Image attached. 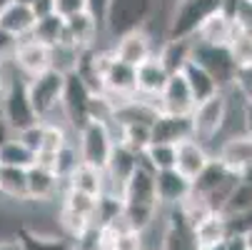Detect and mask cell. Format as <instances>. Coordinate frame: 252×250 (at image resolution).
<instances>
[{
    "label": "cell",
    "instance_id": "obj_1",
    "mask_svg": "<svg viewBox=\"0 0 252 250\" xmlns=\"http://www.w3.org/2000/svg\"><path fill=\"white\" fill-rule=\"evenodd\" d=\"M28 98L38 120H48L63 103V90H65V75L60 70L50 68L45 73H38L32 78H25Z\"/></svg>",
    "mask_w": 252,
    "mask_h": 250
},
{
    "label": "cell",
    "instance_id": "obj_2",
    "mask_svg": "<svg viewBox=\"0 0 252 250\" xmlns=\"http://www.w3.org/2000/svg\"><path fill=\"white\" fill-rule=\"evenodd\" d=\"M153 13V0H110L102 18V28L110 38L145 28L148 18Z\"/></svg>",
    "mask_w": 252,
    "mask_h": 250
},
{
    "label": "cell",
    "instance_id": "obj_3",
    "mask_svg": "<svg viewBox=\"0 0 252 250\" xmlns=\"http://www.w3.org/2000/svg\"><path fill=\"white\" fill-rule=\"evenodd\" d=\"M0 118L5 120V125L10 128V133H20L28 125L38 123L30 98H28V88H25V78H10L5 85V93L0 98Z\"/></svg>",
    "mask_w": 252,
    "mask_h": 250
},
{
    "label": "cell",
    "instance_id": "obj_4",
    "mask_svg": "<svg viewBox=\"0 0 252 250\" xmlns=\"http://www.w3.org/2000/svg\"><path fill=\"white\" fill-rule=\"evenodd\" d=\"M225 120H227V98L220 90L218 95L197 103L192 108V113H190L192 138L200 140L202 145H207V143L212 138H218V133L225 128Z\"/></svg>",
    "mask_w": 252,
    "mask_h": 250
},
{
    "label": "cell",
    "instance_id": "obj_5",
    "mask_svg": "<svg viewBox=\"0 0 252 250\" xmlns=\"http://www.w3.org/2000/svg\"><path fill=\"white\" fill-rule=\"evenodd\" d=\"M80 163L85 165H93L97 170H105V163L107 158H110V150L115 145V138L110 133V128H107V123L102 120H88L80 130Z\"/></svg>",
    "mask_w": 252,
    "mask_h": 250
},
{
    "label": "cell",
    "instance_id": "obj_6",
    "mask_svg": "<svg viewBox=\"0 0 252 250\" xmlns=\"http://www.w3.org/2000/svg\"><path fill=\"white\" fill-rule=\"evenodd\" d=\"M222 0H177L167 25V38H192L197 25L220 8Z\"/></svg>",
    "mask_w": 252,
    "mask_h": 250
},
{
    "label": "cell",
    "instance_id": "obj_7",
    "mask_svg": "<svg viewBox=\"0 0 252 250\" xmlns=\"http://www.w3.org/2000/svg\"><path fill=\"white\" fill-rule=\"evenodd\" d=\"M90 100H93V90L80 78L78 70L65 75V90H63L60 110L65 113V118L70 120V125H73L75 130H80L90 120Z\"/></svg>",
    "mask_w": 252,
    "mask_h": 250
},
{
    "label": "cell",
    "instance_id": "obj_8",
    "mask_svg": "<svg viewBox=\"0 0 252 250\" xmlns=\"http://www.w3.org/2000/svg\"><path fill=\"white\" fill-rule=\"evenodd\" d=\"M190 60H195L197 65H202L207 73L218 80L220 88L232 85L235 63H232L227 48H222V45H207V43L192 40V55H190Z\"/></svg>",
    "mask_w": 252,
    "mask_h": 250
},
{
    "label": "cell",
    "instance_id": "obj_9",
    "mask_svg": "<svg viewBox=\"0 0 252 250\" xmlns=\"http://www.w3.org/2000/svg\"><path fill=\"white\" fill-rule=\"evenodd\" d=\"M120 200L123 205H132V208H153L158 210V195H155V173L140 163L135 168V173L127 178V183L120 190Z\"/></svg>",
    "mask_w": 252,
    "mask_h": 250
},
{
    "label": "cell",
    "instance_id": "obj_10",
    "mask_svg": "<svg viewBox=\"0 0 252 250\" xmlns=\"http://www.w3.org/2000/svg\"><path fill=\"white\" fill-rule=\"evenodd\" d=\"M155 55V45H153V35L145 30V28H137V30H130L120 38H115V50H113V58L130 65V68H137L140 63H145L148 58Z\"/></svg>",
    "mask_w": 252,
    "mask_h": 250
},
{
    "label": "cell",
    "instance_id": "obj_11",
    "mask_svg": "<svg viewBox=\"0 0 252 250\" xmlns=\"http://www.w3.org/2000/svg\"><path fill=\"white\" fill-rule=\"evenodd\" d=\"M10 63L18 65V70L25 78H32V75L45 73V70L53 68V48L45 45V43L32 40L30 35H25V38H20L18 50H15Z\"/></svg>",
    "mask_w": 252,
    "mask_h": 250
},
{
    "label": "cell",
    "instance_id": "obj_12",
    "mask_svg": "<svg viewBox=\"0 0 252 250\" xmlns=\"http://www.w3.org/2000/svg\"><path fill=\"white\" fill-rule=\"evenodd\" d=\"M102 93L113 100L115 108L125 100H132L137 95L135 93V68L113 58L107 70L102 73Z\"/></svg>",
    "mask_w": 252,
    "mask_h": 250
},
{
    "label": "cell",
    "instance_id": "obj_13",
    "mask_svg": "<svg viewBox=\"0 0 252 250\" xmlns=\"http://www.w3.org/2000/svg\"><path fill=\"white\" fill-rule=\"evenodd\" d=\"M215 160L235 175H247L252 170V138L247 133L230 135L215 153Z\"/></svg>",
    "mask_w": 252,
    "mask_h": 250
},
{
    "label": "cell",
    "instance_id": "obj_14",
    "mask_svg": "<svg viewBox=\"0 0 252 250\" xmlns=\"http://www.w3.org/2000/svg\"><path fill=\"white\" fill-rule=\"evenodd\" d=\"M160 250H200V243L195 238V228L188 223L180 208H167V220Z\"/></svg>",
    "mask_w": 252,
    "mask_h": 250
},
{
    "label": "cell",
    "instance_id": "obj_15",
    "mask_svg": "<svg viewBox=\"0 0 252 250\" xmlns=\"http://www.w3.org/2000/svg\"><path fill=\"white\" fill-rule=\"evenodd\" d=\"M195 108V100L190 95V88L185 83L183 73H172L158 98V110L160 113H172V115H190Z\"/></svg>",
    "mask_w": 252,
    "mask_h": 250
},
{
    "label": "cell",
    "instance_id": "obj_16",
    "mask_svg": "<svg viewBox=\"0 0 252 250\" xmlns=\"http://www.w3.org/2000/svg\"><path fill=\"white\" fill-rule=\"evenodd\" d=\"M210 160H212V155L207 153V148L202 143L195 138H188V140H180L175 145V165L172 168L192 183Z\"/></svg>",
    "mask_w": 252,
    "mask_h": 250
},
{
    "label": "cell",
    "instance_id": "obj_17",
    "mask_svg": "<svg viewBox=\"0 0 252 250\" xmlns=\"http://www.w3.org/2000/svg\"><path fill=\"white\" fill-rule=\"evenodd\" d=\"M192 193V183L183 178L175 168L167 170H155V195L158 205L162 208H177L188 195Z\"/></svg>",
    "mask_w": 252,
    "mask_h": 250
},
{
    "label": "cell",
    "instance_id": "obj_18",
    "mask_svg": "<svg viewBox=\"0 0 252 250\" xmlns=\"http://www.w3.org/2000/svg\"><path fill=\"white\" fill-rule=\"evenodd\" d=\"M150 135H153V143H167V145H177L180 140L192 138L190 115L158 113V115L150 120Z\"/></svg>",
    "mask_w": 252,
    "mask_h": 250
},
{
    "label": "cell",
    "instance_id": "obj_19",
    "mask_svg": "<svg viewBox=\"0 0 252 250\" xmlns=\"http://www.w3.org/2000/svg\"><path fill=\"white\" fill-rule=\"evenodd\" d=\"M167 78H170V73L162 68L158 55H153L135 68V93L140 98H160Z\"/></svg>",
    "mask_w": 252,
    "mask_h": 250
},
{
    "label": "cell",
    "instance_id": "obj_20",
    "mask_svg": "<svg viewBox=\"0 0 252 250\" xmlns=\"http://www.w3.org/2000/svg\"><path fill=\"white\" fill-rule=\"evenodd\" d=\"M97 30H100V23L93 18L90 10L75 13V15L65 18V38H63V43L75 45L78 50H90L95 38H97Z\"/></svg>",
    "mask_w": 252,
    "mask_h": 250
},
{
    "label": "cell",
    "instance_id": "obj_21",
    "mask_svg": "<svg viewBox=\"0 0 252 250\" xmlns=\"http://www.w3.org/2000/svg\"><path fill=\"white\" fill-rule=\"evenodd\" d=\"M60 185L63 183L55 178L53 170L40 168V165H30L28 168V203L43 205V203L55 200Z\"/></svg>",
    "mask_w": 252,
    "mask_h": 250
},
{
    "label": "cell",
    "instance_id": "obj_22",
    "mask_svg": "<svg viewBox=\"0 0 252 250\" xmlns=\"http://www.w3.org/2000/svg\"><path fill=\"white\" fill-rule=\"evenodd\" d=\"M235 25L220 13V10H215L212 15H207L200 25H197V30H195V35L192 38L197 40V43H207V45H222V48H227L230 45V40L235 38Z\"/></svg>",
    "mask_w": 252,
    "mask_h": 250
},
{
    "label": "cell",
    "instance_id": "obj_23",
    "mask_svg": "<svg viewBox=\"0 0 252 250\" xmlns=\"http://www.w3.org/2000/svg\"><path fill=\"white\" fill-rule=\"evenodd\" d=\"M35 25V15L30 10V5L20 3V0H5L3 5H0V28L18 35V38H25L30 35Z\"/></svg>",
    "mask_w": 252,
    "mask_h": 250
},
{
    "label": "cell",
    "instance_id": "obj_24",
    "mask_svg": "<svg viewBox=\"0 0 252 250\" xmlns=\"http://www.w3.org/2000/svg\"><path fill=\"white\" fill-rule=\"evenodd\" d=\"M180 73L185 75V83H188V88H190V95H192L195 105L202 103V100H207V98H212V95H218V93L222 90V88L218 85V80H215L202 65H197L195 60H188L185 68L180 70Z\"/></svg>",
    "mask_w": 252,
    "mask_h": 250
},
{
    "label": "cell",
    "instance_id": "obj_25",
    "mask_svg": "<svg viewBox=\"0 0 252 250\" xmlns=\"http://www.w3.org/2000/svg\"><path fill=\"white\" fill-rule=\"evenodd\" d=\"M158 60L162 63V68L167 73H180L185 68V63L192 55V38H167L165 45L155 53Z\"/></svg>",
    "mask_w": 252,
    "mask_h": 250
},
{
    "label": "cell",
    "instance_id": "obj_26",
    "mask_svg": "<svg viewBox=\"0 0 252 250\" xmlns=\"http://www.w3.org/2000/svg\"><path fill=\"white\" fill-rule=\"evenodd\" d=\"M65 185L73 188V190H80V193H88V195L100 198L105 193V173L97 170V168H93V165L80 163L73 173H70Z\"/></svg>",
    "mask_w": 252,
    "mask_h": 250
},
{
    "label": "cell",
    "instance_id": "obj_27",
    "mask_svg": "<svg viewBox=\"0 0 252 250\" xmlns=\"http://www.w3.org/2000/svg\"><path fill=\"white\" fill-rule=\"evenodd\" d=\"M227 235H230V228H227V218L222 213H210L205 220H200L195 225V238L200 243V250L225 243Z\"/></svg>",
    "mask_w": 252,
    "mask_h": 250
},
{
    "label": "cell",
    "instance_id": "obj_28",
    "mask_svg": "<svg viewBox=\"0 0 252 250\" xmlns=\"http://www.w3.org/2000/svg\"><path fill=\"white\" fill-rule=\"evenodd\" d=\"M30 38L38 40V43H45L50 48L60 45L63 38H65V18L53 13V15H45L40 20H35V25L30 30Z\"/></svg>",
    "mask_w": 252,
    "mask_h": 250
},
{
    "label": "cell",
    "instance_id": "obj_29",
    "mask_svg": "<svg viewBox=\"0 0 252 250\" xmlns=\"http://www.w3.org/2000/svg\"><path fill=\"white\" fill-rule=\"evenodd\" d=\"M0 195H5L15 205L28 203V170L3 168V173H0Z\"/></svg>",
    "mask_w": 252,
    "mask_h": 250
},
{
    "label": "cell",
    "instance_id": "obj_30",
    "mask_svg": "<svg viewBox=\"0 0 252 250\" xmlns=\"http://www.w3.org/2000/svg\"><path fill=\"white\" fill-rule=\"evenodd\" d=\"M35 163V153L18 138H8L0 145V165L3 168H23L28 170Z\"/></svg>",
    "mask_w": 252,
    "mask_h": 250
},
{
    "label": "cell",
    "instance_id": "obj_31",
    "mask_svg": "<svg viewBox=\"0 0 252 250\" xmlns=\"http://www.w3.org/2000/svg\"><path fill=\"white\" fill-rule=\"evenodd\" d=\"M240 33H252V0H222L218 8Z\"/></svg>",
    "mask_w": 252,
    "mask_h": 250
},
{
    "label": "cell",
    "instance_id": "obj_32",
    "mask_svg": "<svg viewBox=\"0 0 252 250\" xmlns=\"http://www.w3.org/2000/svg\"><path fill=\"white\" fill-rule=\"evenodd\" d=\"M140 163H145L153 173L167 170V168L175 165V145H167V143H150V145L140 153Z\"/></svg>",
    "mask_w": 252,
    "mask_h": 250
},
{
    "label": "cell",
    "instance_id": "obj_33",
    "mask_svg": "<svg viewBox=\"0 0 252 250\" xmlns=\"http://www.w3.org/2000/svg\"><path fill=\"white\" fill-rule=\"evenodd\" d=\"M63 208L73 210V213H80V215H85V218L93 220V218H95V210H97V198L67 188L65 195H63Z\"/></svg>",
    "mask_w": 252,
    "mask_h": 250
},
{
    "label": "cell",
    "instance_id": "obj_34",
    "mask_svg": "<svg viewBox=\"0 0 252 250\" xmlns=\"http://www.w3.org/2000/svg\"><path fill=\"white\" fill-rule=\"evenodd\" d=\"M80 165V153L70 145V143H65V145L55 153V163H53V173H55V178L65 185V180L70 178V173H73L75 168Z\"/></svg>",
    "mask_w": 252,
    "mask_h": 250
},
{
    "label": "cell",
    "instance_id": "obj_35",
    "mask_svg": "<svg viewBox=\"0 0 252 250\" xmlns=\"http://www.w3.org/2000/svg\"><path fill=\"white\" fill-rule=\"evenodd\" d=\"M58 225L63 228V233H65L70 240H78V238L93 225V220L85 218V215H80V213H73V210H67V208H60V213H58Z\"/></svg>",
    "mask_w": 252,
    "mask_h": 250
},
{
    "label": "cell",
    "instance_id": "obj_36",
    "mask_svg": "<svg viewBox=\"0 0 252 250\" xmlns=\"http://www.w3.org/2000/svg\"><path fill=\"white\" fill-rule=\"evenodd\" d=\"M230 58L235 63V68L240 65H252V33H235V38L227 45Z\"/></svg>",
    "mask_w": 252,
    "mask_h": 250
},
{
    "label": "cell",
    "instance_id": "obj_37",
    "mask_svg": "<svg viewBox=\"0 0 252 250\" xmlns=\"http://www.w3.org/2000/svg\"><path fill=\"white\" fill-rule=\"evenodd\" d=\"M65 143H70L65 128L58 125V123L43 120V143H40V150H45V153H58Z\"/></svg>",
    "mask_w": 252,
    "mask_h": 250
},
{
    "label": "cell",
    "instance_id": "obj_38",
    "mask_svg": "<svg viewBox=\"0 0 252 250\" xmlns=\"http://www.w3.org/2000/svg\"><path fill=\"white\" fill-rule=\"evenodd\" d=\"M113 250H148L142 243V233L137 230H125L113 240Z\"/></svg>",
    "mask_w": 252,
    "mask_h": 250
},
{
    "label": "cell",
    "instance_id": "obj_39",
    "mask_svg": "<svg viewBox=\"0 0 252 250\" xmlns=\"http://www.w3.org/2000/svg\"><path fill=\"white\" fill-rule=\"evenodd\" d=\"M18 140H23L32 153H38V150H40V143H43V120L28 125L25 130H20V133H18Z\"/></svg>",
    "mask_w": 252,
    "mask_h": 250
},
{
    "label": "cell",
    "instance_id": "obj_40",
    "mask_svg": "<svg viewBox=\"0 0 252 250\" xmlns=\"http://www.w3.org/2000/svg\"><path fill=\"white\" fill-rule=\"evenodd\" d=\"M18 43H20L18 35L0 28V63H10L13 60V55L18 50Z\"/></svg>",
    "mask_w": 252,
    "mask_h": 250
},
{
    "label": "cell",
    "instance_id": "obj_41",
    "mask_svg": "<svg viewBox=\"0 0 252 250\" xmlns=\"http://www.w3.org/2000/svg\"><path fill=\"white\" fill-rule=\"evenodd\" d=\"M232 85L240 88V90L245 93V98L252 93V65H240V68H235Z\"/></svg>",
    "mask_w": 252,
    "mask_h": 250
},
{
    "label": "cell",
    "instance_id": "obj_42",
    "mask_svg": "<svg viewBox=\"0 0 252 250\" xmlns=\"http://www.w3.org/2000/svg\"><path fill=\"white\" fill-rule=\"evenodd\" d=\"M83 10H88V0H55V13L63 18H70Z\"/></svg>",
    "mask_w": 252,
    "mask_h": 250
},
{
    "label": "cell",
    "instance_id": "obj_43",
    "mask_svg": "<svg viewBox=\"0 0 252 250\" xmlns=\"http://www.w3.org/2000/svg\"><path fill=\"white\" fill-rule=\"evenodd\" d=\"M30 10H32L35 20H40L45 15H53L55 13V0H35V3L30 5Z\"/></svg>",
    "mask_w": 252,
    "mask_h": 250
},
{
    "label": "cell",
    "instance_id": "obj_44",
    "mask_svg": "<svg viewBox=\"0 0 252 250\" xmlns=\"http://www.w3.org/2000/svg\"><path fill=\"white\" fill-rule=\"evenodd\" d=\"M107 3H110V0H88V10H90V13H93V18L100 23V28H102V18H105Z\"/></svg>",
    "mask_w": 252,
    "mask_h": 250
},
{
    "label": "cell",
    "instance_id": "obj_45",
    "mask_svg": "<svg viewBox=\"0 0 252 250\" xmlns=\"http://www.w3.org/2000/svg\"><path fill=\"white\" fill-rule=\"evenodd\" d=\"M225 250H247V240L242 233H230L225 238Z\"/></svg>",
    "mask_w": 252,
    "mask_h": 250
},
{
    "label": "cell",
    "instance_id": "obj_46",
    "mask_svg": "<svg viewBox=\"0 0 252 250\" xmlns=\"http://www.w3.org/2000/svg\"><path fill=\"white\" fill-rule=\"evenodd\" d=\"M245 133L252 138V103L245 100Z\"/></svg>",
    "mask_w": 252,
    "mask_h": 250
},
{
    "label": "cell",
    "instance_id": "obj_47",
    "mask_svg": "<svg viewBox=\"0 0 252 250\" xmlns=\"http://www.w3.org/2000/svg\"><path fill=\"white\" fill-rule=\"evenodd\" d=\"M10 75H8V63H0V98L5 93V85H8Z\"/></svg>",
    "mask_w": 252,
    "mask_h": 250
},
{
    "label": "cell",
    "instance_id": "obj_48",
    "mask_svg": "<svg viewBox=\"0 0 252 250\" xmlns=\"http://www.w3.org/2000/svg\"><path fill=\"white\" fill-rule=\"evenodd\" d=\"M0 250H23V243L15 240H0Z\"/></svg>",
    "mask_w": 252,
    "mask_h": 250
},
{
    "label": "cell",
    "instance_id": "obj_49",
    "mask_svg": "<svg viewBox=\"0 0 252 250\" xmlns=\"http://www.w3.org/2000/svg\"><path fill=\"white\" fill-rule=\"evenodd\" d=\"M8 138H10V128L5 125V120H3V118H0V145H3V143H5Z\"/></svg>",
    "mask_w": 252,
    "mask_h": 250
},
{
    "label": "cell",
    "instance_id": "obj_50",
    "mask_svg": "<svg viewBox=\"0 0 252 250\" xmlns=\"http://www.w3.org/2000/svg\"><path fill=\"white\" fill-rule=\"evenodd\" d=\"M245 240H247V250H252V233H245Z\"/></svg>",
    "mask_w": 252,
    "mask_h": 250
},
{
    "label": "cell",
    "instance_id": "obj_51",
    "mask_svg": "<svg viewBox=\"0 0 252 250\" xmlns=\"http://www.w3.org/2000/svg\"><path fill=\"white\" fill-rule=\"evenodd\" d=\"M205 250H225V243H220V245H212V248H205Z\"/></svg>",
    "mask_w": 252,
    "mask_h": 250
},
{
    "label": "cell",
    "instance_id": "obj_52",
    "mask_svg": "<svg viewBox=\"0 0 252 250\" xmlns=\"http://www.w3.org/2000/svg\"><path fill=\"white\" fill-rule=\"evenodd\" d=\"M20 3H25V5H32V3H35V0H20Z\"/></svg>",
    "mask_w": 252,
    "mask_h": 250
},
{
    "label": "cell",
    "instance_id": "obj_53",
    "mask_svg": "<svg viewBox=\"0 0 252 250\" xmlns=\"http://www.w3.org/2000/svg\"><path fill=\"white\" fill-rule=\"evenodd\" d=\"M247 103H252V93H250V95H247Z\"/></svg>",
    "mask_w": 252,
    "mask_h": 250
},
{
    "label": "cell",
    "instance_id": "obj_54",
    "mask_svg": "<svg viewBox=\"0 0 252 250\" xmlns=\"http://www.w3.org/2000/svg\"><path fill=\"white\" fill-rule=\"evenodd\" d=\"M167 3H177V0H167Z\"/></svg>",
    "mask_w": 252,
    "mask_h": 250
},
{
    "label": "cell",
    "instance_id": "obj_55",
    "mask_svg": "<svg viewBox=\"0 0 252 250\" xmlns=\"http://www.w3.org/2000/svg\"><path fill=\"white\" fill-rule=\"evenodd\" d=\"M3 3H5V0H0V5H3Z\"/></svg>",
    "mask_w": 252,
    "mask_h": 250
},
{
    "label": "cell",
    "instance_id": "obj_56",
    "mask_svg": "<svg viewBox=\"0 0 252 250\" xmlns=\"http://www.w3.org/2000/svg\"><path fill=\"white\" fill-rule=\"evenodd\" d=\"M0 173H3V165H0Z\"/></svg>",
    "mask_w": 252,
    "mask_h": 250
}]
</instances>
